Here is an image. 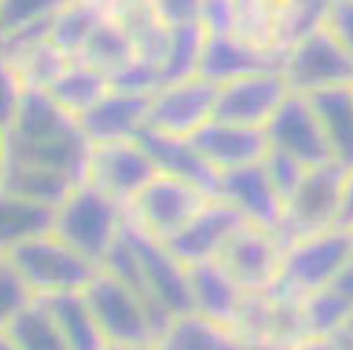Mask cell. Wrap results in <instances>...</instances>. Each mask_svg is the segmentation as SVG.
Wrapping results in <instances>:
<instances>
[{
	"label": "cell",
	"instance_id": "21",
	"mask_svg": "<svg viewBox=\"0 0 353 350\" xmlns=\"http://www.w3.org/2000/svg\"><path fill=\"white\" fill-rule=\"evenodd\" d=\"M185 270L194 314L221 326L232 327L245 296L241 285L217 261L185 266Z\"/></svg>",
	"mask_w": 353,
	"mask_h": 350
},
{
	"label": "cell",
	"instance_id": "41",
	"mask_svg": "<svg viewBox=\"0 0 353 350\" xmlns=\"http://www.w3.org/2000/svg\"><path fill=\"white\" fill-rule=\"evenodd\" d=\"M200 23L207 36L228 37L233 23V0H200Z\"/></svg>",
	"mask_w": 353,
	"mask_h": 350
},
{
	"label": "cell",
	"instance_id": "33",
	"mask_svg": "<svg viewBox=\"0 0 353 350\" xmlns=\"http://www.w3.org/2000/svg\"><path fill=\"white\" fill-rule=\"evenodd\" d=\"M205 43L207 32L201 27L200 20L170 28L168 50L159 69L161 85L198 76Z\"/></svg>",
	"mask_w": 353,
	"mask_h": 350
},
{
	"label": "cell",
	"instance_id": "6",
	"mask_svg": "<svg viewBox=\"0 0 353 350\" xmlns=\"http://www.w3.org/2000/svg\"><path fill=\"white\" fill-rule=\"evenodd\" d=\"M345 175L346 167L334 160L309 167L302 184L285 204L283 222L277 229L283 247L336 227Z\"/></svg>",
	"mask_w": 353,
	"mask_h": 350
},
{
	"label": "cell",
	"instance_id": "54",
	"mask_svg": "<svg viewBox=\"0 0 353 350\" xmlns=\"http://www.w3.org/2000/svg\"><path fill=\"white\" fill-rule=\"evenodd\" d=\"M352 236H353V231H352Z\"/></svg>",
	"mask_w": 353,
	"mask_h": 350
},
{
	"label": "cell",
	"instance_id": "20",
	"mask_svg": "<svg viewBox=\"0 0 353 350\" xmlns=\"http://www.w3.org/2000/svg\"><path fill=\"white\" fill-rule=\"evenodd\" d=\"M283 62L285 55L276 50L254 48L233 37L207 36L198 74L221 85L254 72L281 71Z\"/></svg>",
	"mask_w": 353,
	"mask_h": 350
},
{
	"label": "cell",
	"instance_id": "34",
	"mask_svg": "<svg viewBox=\"0 0 353 350\" xmlns=\"http://www.w3.org/2000/svg\"><path fill=\"white\" fill-rule=\"evenodd\" d=\"M6 333L18 350H69L52 314L37 298L14 315Z\"/></svg>",
	"mask_w": 353,
	"mask_h": 350
},
{
	"label": "cell",
	"instance_id": "52",
	"mask_svg": "<svg viewBox=\"0 0 353 350\" xmlns=\"http://www.w3.org/2000/svg\"><path fill=\"white\" fill-rule=\"evenodd\" d=\"M4 150H6V132L0 129V164L4 160Z\"/></svg>",
	"mask_w": 353,
	"mask_h": 350
},
{
	"label": "cell",
	"instance_id": "47",
	"mask_svg": "<svg viewBox=\"0 0 353 350\" xmlns=\"http://www.w3.org/2000/svg\"><path fill=\"white\" fill-rule=\"evenodd\" d=\"M334 336H336V342L337 345H339V350H353V338H350L345 331L339 329L337 333H334Z\"/></svg>",
	"mask_w": 353,
	"mask_h": 350
},
{
	"label": "cell",
	"instance_id": "16",
	"mask_svg": "<svg viewBox=\"0 0 353 350\" xmlns=\"http://www.w3.org/2000/svg\"><path fill=\"white\" fill-rule=\"evenodd\" d=\"M217 197L228 201L251 226L277 234L285 215V203L274 190L261 162L221 173Z\"/></svg>",
	"mask_w": 353,
	"mask_h": 350
},
{
	"label": "cell",
	"instance_id": "22",
	"mask_svg": "<svg viewBox=\"0 0 353 350\" xmlns=\"http://www.w3.org/2000/svg\"><path fill=\"white\" fill-rule=\"evenodd\" d=\"M112 12L131 36L138 60L159 71L170 43V28L157 17L154 0H110Z\"/></svg>",
	"mask_w": 353,
	"mask_h": 350
},
{
	"label": "cell",
	"instance_id": "8",
	"mask_svg": "<svg viewBox=\"0 0 353 350\" xmlns=\"http://www.w3.org/2000/svg\"><path fill=\"white\" fill-rule=\"evenodd\" d=\"M281 72L290 92L301 96L353 87V58L325 25L286 53Z\"/></svg>",
	"mask_w": 353,
	"mask_h": 350
},
{
	"label": "cell",
	"instance_id": "31",
	"mask_svg": "<svg viewBox=\"0 0 353 350\" xmlns=\"http://www.w3.org/2000/svg\"><path fill=\"white\" fill-rule=\"evenodd\" d=\"M110 90L108 78L81 62H71L64 74L48 88L53 99L77 120L90 111Z\"/></svg>",
	"mask_w": 353,
	"mask_h": 350
},
{
	"label": "cell",
	"instance_id": "48",
	"mask_svg": "<svg viewBox=\"0 0 353 350\" xmlns=\"http://www.w3.org/2000/svg\"><path fill=\"white\" fill-rule=\"evenodd\" d=\"M103 350H154V345H115V343H106Z\"/></svg>",
	"mask_w": 353,
	"mask_h": 350
},
{
	"label": "cell",
	"instance_id": "5",
	"mask_svg": "<svg viewBox=\"0 0 353 350\" xmlns=\"http://www.w3.org/2000/svg\"><path fill=\"white\" fill-rule=\"evenodd\" d=\"M214 195L179 178L157 173L128 204L125 217L141 231L166 243L196 215Z\"/></svg>",
	"mask_w": 353,
	"mask_h": 350
},
{
	"label": "cell",
	"instance_id": "13",
	"mask_svg": "<svg viewBox=\"0 0 353 350\" xmlns=\"http://www.w3.org/2000/svg\"><path fill=\"white\" fill-rule=\"evenodd\" d=\"M248 223L228 201L216 195L165 245L184 266L217 261L233 236Z\"/></svg>",
	"mask_w": 353,
	"mask_h": 350
},
{
	"label": "cell",
	"instance_id": "27",
	"mask_svg": "<svg viewBox=\"0 0 353 350\" xmlns=\"http://www.w3.org/2000/svg\"><path fill=\"white\" fill-rule=\"evenodd\" d=\"M55 210L0 188V254L53 231Z\"/></svg>",
	"mask_w": 353,
	"mask_h": 350
},
{
	"label": "cell",
	"instance_id": "7",
	"mask_svg": "<svg viewBox=\"0 0 353 350\" xmlns=\"http://www.w3.org/2000/svg\"><path fill=\"white\" fill-rule=\"evenodd\" d=\"M350 259H353L352 232L334 227L286 245L277 280L302 298L329 287Z\"/></svg>",
	"mask_w": 353,
	"mask_h": 350
},
{
	"label": "cell",
	"instance_id": "50",
	"mask_svg": "<svg viewBox=\"0 0 353 350\" xmlns=\"http://www.w3.org/2000/svg\"><path fill=\"white\" fill-rule=\"evenodd\" d=\"M0 350H18L6 331H0Z\"/></svg>",
	"mask_w": 353,
	"mask_h": 350
},
{
	"label": "cell",
	"instance_id": "30",
	"mask_svg": "<svg viewBox=\"0 0 353 350\" xmlns=\"http://www.w3.org/2000/svg\"><path fill=\"white\" fill-rule=\"evenodd\" d=\"M329 0H274L272 44L283 55L325 25Z\"/></svg>",
	"mask_w": 353,
	"mask_h": 350
},
{
	"label": "cell",
	"instance_id": "24",
	"mask_svg": "<svg viewBox=\"0 0 353 350\" xmlns=\"http://www.w3.org/2000/svg\"><path fill=\"white\" fill-rule=\"evenodd\" d=\"M78 187L69 176L32 164L2 160L0 188L32 203L57 210L72 188Z\"/></svg>",
	"mask_w": 353,
	"mask_h": 350
},
{
	"label": "cell",
	"instance_id": "49",
	"mask_svg": "<svg viewBox=\"0 0 353 350\" xmlns=\"http://www.w3.org/2000/svg\"><path fill=\"white\" fill-rule=\"evenodd\" d=\"M249 350H290V347L277 345V343L272 342H261L254 343V345H249Z\"/></svg>",
	"mask_w": 353,
	"mask_h": 350
},
{
	"label": "cell",
	"instance_id": "28",
	"mask_svg": "<svg viewBox=\"0 0 353 350\" xmlns=\"http://www.w3.org/2000/svg\"><path fill=\"white\" fill-rule=\"evenodd\" d=\"M48 308L69 350H103L106 342L81 292L37 298Z\"/></svg>",
	"mask_w": 353,
	"mask_h": 350
},
{
	"label": "cell",
	"instance_id": "38",
	"mask_svg": "<svg viewBox=\"0 0 353 350\" xmlns=\"http://www.w3.org/2000/svg\"><path fill=\"white\" fill-rule=\"evenodd\" d=\"M261 164H263L265 173L269 176L274 190L286 204V201L295 194L299 185L302 184V179L307 173V167L299 162L297 159L290 157L288 153L276 150V148H270Z\"/></svg>",
	"mask_w": 353,
	"mask_h": 350
},
{
	"label": "cell",
	"instance_id": "9",
	"mask_svg": "<svg viewBox=\"0 0 353 350\" xmlns=\"http://www.w3.org/2000/svg\"><path fill=\"white\" fill-rule=\"evenodd\" d=\"M156 175V166L138 138L90 143L83 184L125 206Z\"/></svg>",
	"mask_w": 353,
	"mask_h": 350
},
{
	"label": "cell",
	"instance_id": "43",
	"mask_svg": "<svg viewBox=\"0 0 353 350\" xmlns=\"http://www.w3.org/2000/svg\"><path fill=\"white\" fill-rule=\"evenodd\" d=\"M154 8L168 28L200 20V0H154Z\"/></svg>",
	"mask_w": 353,
	"mask_h": 350
},
{
	"label": "cell",
	"instance_id": "40",
	"mask_svg": "<svg viewBox=\"0 0 353 350\" xmlns=\"http://www.w3.org/2000/svg\"><path fill=\"white\" fill-rule=\"evenodd\" d=\"M32 299L34 296L11 267L0 271V331H6L14 315Z\"/></svg>",
	"mask_w": 353,
	"mask_h": 350
},
{
	"label": "cell",
	"instance_id": "12",
	"mask_svg": "<svg viewBox=\"0 0 353 350\" xmlns=\"http://www.w3.org/2000/svg\"><path fill=\"white\" fill-rule=\"evenodd\" d=\"M263 131L270 148L288 153L307 169L334 160L320 120L301 94H290Z\"/></svg>",
	"mask_w": 353,
	"mask_h": 350
},
{
	"label": "cell",
	"instance_id": "26",
	"mask_svg": "<svg viewBox=\"0 0 353 350\" xmlns=\"http://www.w3.org/2000/svg\"><path fill=\"white\" fill-rule=\"evenodd\" d=\"M137 60L138 53L134 43L121 21L115 18L108 2L105 18L96 27L78 58L72 62H81L112 80L113 76L121 74Z\"/></svg>",
	"mask_w": 353,
	"mask_h": 350
},
{
	"label": "cell",
	"instance_id": "1",
	"mask_svg": "<svg viewBox=\"0 0 353 350\" xmlns=\"http://www.w3.org/2000/svg\"><path fill=\"white\" fill-rule=\"evenodd\" d=\"M125 208L81 184L55 210L53 234L101 267L121 236Z\"/></svg>",
	"mask_w": 353,
	"mask_h": 350
},
{
	"label": "cell",
	"instance_id": "2",
	"mask_svg": "<svg viewBox=\"0 0 353 350\" xmlns=\"http://www.w3.org/2000/svg\"><path fill=\"white\" fill-rule=\"evenodd\" d=\"M6 259L34 298L81 292L101 270L53 232L23 243Z\"/></svg>",
	"mask_w": 353,
	"mask_h": 350
},
{
	"label": "cell",
	"instance_id": "19",
	"mask_svg": "<svg viewBox=\"0 0 353 350\" xmlns=\"http://www.w3.org/2000/svg\"><path fill=\"white\" fill-rule=\"evenodd\" d=\"M138 141L149 153L157 173L188 182L216 197L221 175L207 164L188 138L143 131L138 135Z\"/></svg>",
	"mask_w": 353,
	"mask_h": 350
},
{
	"label": "cell",
	"instance_id": "42",
	"mask_svg": "<svg viewBox=\"0 0 353 350\" xmlns=\"http://www.w3.org/2000/svg\"><path fill=\"white\" fill-rule=\"evenodd\" d=\"M325 27L353 58V0H329Z\"/></svg>",
	"mask_w": 353,
	"mask_h": 350
},
{
	"label": "cell",
	"instance_id": "37",
	"mask_svg": "<svg viewBox=\"0 0 353 350\" xmlns=\"http://www.w3.org/2000/svg\"><path fill=\"white\" fill-rule=\"evenodd\" d=\"M59 6L61 0H0V41L50 17Z\"/></svg>",
	"mask_w": 353,
	"mask_h": 350
},
{
	"label": "cell",
	"instance_id": "53",
	"mask_svg": "<svg viewBox=\"0 0 353 350\" xmlns=\"http://www.w3.org/2000/svg\"><path fill=\"white\" fill-rule=\"evenodd\" d=\"M6 266H8V259H6V255L0 254V271L4 270Z\"/></svg>",
	"mask_w": 353,
	"mask_h": 350
},
{
	"label": "cell",
	"instance_id": "46",
	"mask_svg": "<svg viewBox=\"0 0 353 350\" xmlns=\"http://www.w3.org/2000/svg\"><path fill=\"white\" fill-rule=\"evenodd\" d=\"M290 350H339L336 336H302L297 343H293Z\"/></svg>",
	"mask_w": 353,
	"mask_h": 350
},
{
	"label": "cell",
	"instance_id": "14",
	"mask_svg": "<svg viewBox=\"0 0 353 350\" xmlns=\"http://www.w3.org/2000/svg\"><path fill=\"white\" fill-rule=\"evenodd\" d=\"M283 250L276 232L248 223L221 252L217 263L244 292H263L279 275Z\"/></svg>",
	"mask_w": 353,
	"mask_h": 350
},
{
	"label": "cell",
	"instance_id": "45",
	"mask_svg": "<svg viewBox=\"0 0 353 350\" xmlns=\"http://www.w3.org/2000/svg\"><path fill=\"white\" fill-rule=\"evenodd\" d=\"M329 287L353 307V259H350L345 264V267L337 273Z\"/></svg>",
	"mask_w": 353,
	"mask_h": 350
},
{
	"label": "cell",
	"instance_id": "55",
	"mask_svg": "<svg viewBox=\"0 0 353 350\" xmlns=\"http://www.w3.org/2000/svg\"><path fill=\"white\" fill-rule=\"evenodd\" d=\"M352 88H353V87H352Z\"/></svg>",
	"mask_w": 353,
	"mask_h": 350
},
{
	"label": "cell",
	"instance_id": "51",
	"mask_svg": "<svg viewBox=\"0 0 353 350\" xmlns=\"http://www.w3.org/2000/svg\"><path fill=\"white\" fill-rule=\"evenodd\" d=\"M341 331H345V333L348 334L350 338H353V310L350 311L348 318H346V322H345V326L341 327Z\"/></svg>",
	"mask_w": 353,
	"mask_h": 350
},
{
	"label": "cell",
	"instance_id": "29",
	"mask_svg": "<svg viewBox=\"0 0 353 350\" xmlns=\"http://www.w3.org/2000/svg\"><path fill=\"white\" fill-rule=\"evenodd\" d=\"M108 2L105 0H62L52 21L50 39L71 60H77L101 20Z\"/></svg>",
	"mask_w": 353,
	"mask_h": 350
},
{
	"label": "cell",
	"instance_id": "3",
	"mask_svg": "<svg viewBox=\"0 0 353 350\" xmlns=\"http://www.w3.org/2000/svg\"><path fill=\"white\" fill-rule=\"evenodd\" d=\"M121 239L134 259L141 289L150 305L170 318L193 311L188 270L165 243L141 231L128 217L122 226Z\"/></svg>",
	"mask_w": 353,
	"mask_h": 350
},
{
	"label": "cell",
	"instance_id": "18",
	"mask_svg": "<svg viewBox=\"0 0 353 350\" xmlns=\"http://www.w3.org/2000/svg\"><path fill=\"white\" fill-rule=\"evenodd\" d=\"M80 132L78 120L72 118L48 90L25 87L17 115L6 132V140L39 144L65 140Z\"/></svg>",
	"mask_w": 353,
	"mask_h": 350
},
{
	"label": "cell",
	"instance_id": "23",
	"mask_svg": "<svg viewBox=\"0 0 353 350\" xmlns=\"http://www.w3.org/2000/svg\"><path fill=\"white\" fill-rule=\"evenodd\" d=\"M316 113L334 162L353 167V88L337 87L305 96Z\"/></svg>",
	"mask_w": 353,
	"mask_h": 350
},
{
	"label": "cell",
	"instance_id": "15",
	"mask_svg": "<svg viewBox=\"0 0 353 350\" xmlns=\"http://www.w3.org/2000/svg\"><path fill=\"white\" fill-rule=\"evenodd\" d=\"M188 140L219 175L263 162L270 150L263 129L241 127L217 120H210Z\"/></svg>",
	"mask_w": 353,
	"mask_h": 350
},
{
	"label": "cell",
	"instance_id": "25",
	"mask_svg": "<svg viewBox=\"0 0 353 350\" xmlns=\"http://www.w3.org/2000/svg\"><path fill=\"white\" fill-rule=\"evenodd\" d=\"M154 350H249L230 327L189 311L172 318Z\"/></svg>",
	"mask_w": 353,
	"mask_h": 350
},
{
	"label": "cell",
	"instance_id": "11",
	"mask_svg": "<svg viewBox=\"0 0 353 350\" xmlns=\"http://www.w3.org/2000/svg\"><path fill=\"white\" fill-rule=\"evenodd\" d=\"M290 94L281 71L242 76L217 85L212 120L241 127L265 129Z\"/></svg>",
	"mask_w": 353,
	"mask_h": 350
},
{
	"label": "cell",
	"instance_id": "17",
	"mask_svg": "<svg viewBox=\"0 0 353 350\" xmlns=\"http://www.w3.org/2000/svg\"><path fill=\"white\" fill-rule=\"evenodd\" d=\"M150 97L110 90L90 111L78 118L88 143H113L137 140L147 127Z\"/></svg>",
	"mask_w": 353,
	"mask_h": 350
},
{
	"label": "cell",
	"instance_id": "36",
	"mask_svg": "<svg viewBox=\"0 0 353 350\" xmlns=\"http://www.w3.org/2000/svg\"><path fill=\"white\" fill-rule=\"evenodd\" d=\"M274 0H233V23L228 37L260 50H274Z\"/></svg>",
	"mask_w": 353,
	"mask_h": 350
},
{
	"label": "cell",
	"instance_id": "10",
	"mask_svg": "<svg viewBox=\"0 0 353 350\" xmlns=\"http://www.w3.org/2000/svg\"><path fill=\"white\" fill-rule=\"evenodd\" d=\"M217 85L203 76L161 85L150 97L145 131L191 138L214 118Z\"/></svg>",
	"mask_w": 353,
	"mask_h": 350
},
{
	"label": "cell",
	"instance_id": "39",
	"mask_svg": "<svg viewBox=\"0 0 353 350\" xmlns=\"http://www.w3.org/2000/svg\"><path fill=\"white\" fill-rule=\"evenodd\" d=\"M25 85L20 80L17 69L0 52V129L8 132L11 127L14 115L20 106Z\"/></svg>",
	"mask_w": 353,
	"mask_h": 350
},
{
	"label": "cell",
	"instance_id": "4",
	"mask_svg": "<svg viewBox=\"0 0 353 350\" xmlns=\"http://www.w3.org/2000/svg\"><path fill=\"white\" fill-rule=\"evenodd\" d=\"M81 294L106 343L154 345L157 326L152 311L131 287L99 270Z\"/></svg>",
	"mask_w": 353,
	"mask_h": 350
},
{
	"label": "cell",
	"instance_id": "35",
	"mask_svg": "<svg viewBox=\"0 0 353 350\" xmlns=\"http://www.w3.org/2000/svg\"><path fill=\"white\" fill-rule=\"evenodd\" d=\"M352 310V305L330 287L302 296L301 315L305 336H330L337 333L345 326Z\"/></svg>",
	"mask_w": 353,
	"mask_h": 350
},
{
	"label": "cell",
	"instance_id": "44",
	"mask_svg": "<svg viewBox=\"0 0 353 350\" xmlns=\"http://www.w3.org/2000/svg\"><path fill=\"white\" fill-rule=\"evenodd\" d=\"M336 229L353 231V167L346 169L345 179L339 194V208H337Z\"/></svg>",
	"mask_w": 353,
	"mask_h": 350
},
{
	"label": "cell",
	"instance_id": "32",
	"mask_svg": "<svg viewBox=\"0 0 353 350\" xmlns=\"http://www.w3.org/2000/svg\"><path fill=\"white\" fill-rule=\"evenodd\" d=\"M2 53L11 62L12 67L17 69L25 87L44 90H48L72 62L61 48H57L50 37L25 48Z\"/></svg>",
	"mask_w": 353,
	"mask_h": 350
}]
</instances>
